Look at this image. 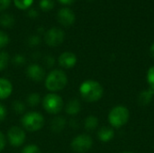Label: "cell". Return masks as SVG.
Here are the masks:
<instances>
[{
	"label": "cell",
	"mask_w": 154,
	"mask_h": 153,
	"mask_svg": "<svg viewBox=\"0 0 154 153\" xmlns=\"http://www.w3.org/2000/svg\"><path fill=\"white\" fill-rule=\"evenodd\" d=\"M79 92L82 98L89 103L98 101L104 93L103 87L95 80H86L79 87Z\"/></svg>",
	"instance_id": "1"
},
{
	"label": "cell",
	"mask_w": 154,
	"mask_h": 153,
	"mask_svg": "<svg viewBox=\"0 0 154 153\" xmlns=\"http://www.w3.org/2000/svg\"><path fill=\"white\" fill-rule=\"evenodd\" d=\"M68 82L66 74L60 69L52 70L47 77L45 81V86L48 90L59 91L63 89Z\"/></svg>",
	"instance_id": "2"
},
{
	"label": "cell",
	"mask_w": 154,
	"mask_h": 153,
	"mask_svg": "<svg viewBox=\"0 0 154 153\" xmlns=\"http://www.w3.org/2000/svg\"><path fill=\"white\" fill-rule=\"evenodd\" d=\"M129 116V110L125 106H117L110 111L108 115V121L112 126L116 128H120L127 124Z\"/></svg>",
	"instance_id": "3"
},
{
	"label": "cell",
	"mask_w": 154,
	"mask_h": 153,
	"mask_svg": "<svg viewBox=\"0 0 154 153\" xmlns=\"http://www.w3.org/2000/svg\"><path fill=\"white\" fill-rule=\"evenodd\" d=\"M22 124L23 127L29 132H36L42 128L44 124V119L41 114L31 112L23 116Z\"/></svg>",
	"instance_id": "4"
},
{
	"label": "cell",
	"mask_w": 154,
	"mask_h": 153,
	"mask_svg": "<svg viewBox=\"0 0 154 153\" xmlns=\"http://www.w3.org/2000/svg\"><path fill=\"white\" fill-rule=\"evenodd\" d=\"M42 106L48 113L55 115L61 111L63 107V101L61 97L56 94H48L43 98Z\"/></svg>",
	"instance_id": "5"
},
{
	"label": "cell",
	"mask_w": 154,
	"mask_h": 153,
	"mask_svg": "<svg viewBox=\"0 0 154 153\" xmlns=\"http://www.w3.org/2000/svg\"><path fill=\"white\" fill-rule=\"evenodd\" d=\"M93 145V140L89 135L80 134L71 142V148L75 152L84 153L88 151Z\"/></svg>",
	"instance_id": "6"
},
{
	"label": "cell",
	"mask_w": 154,
	"mask_h": 153,
	"mask_svg": "<svg viewBox=\"0 0 154 153\" xmlns=\"http://www.w3.org/2000/svg\"><path fill=\"white\" fill-rule=\"evenodd\" d=\"M65 34L61 29L51 28L45 34V41L48 45L55 47L62 43Z\"/></svg>",
	"instance_id": "7"
},
{
	"label": "cell",
	"mask_w": 154,
	"mask_h": 153,
	"mask_svg": "<svg viewBox=\"0 0 154 153\" xmlns=\"http://www.w3.org/2000/svg\"><path fill=\"white\" fill-rule=\"evenodd\" d=\"M7 137L11 145L14 147H18L23 143L25 140V133L20 127L14 126L9 129Z\"/></svg>",
	"instance_id": "8"
},
{
	"label": "cell",
	"mask_w": 154,
	"mask_h": 153,
	"mask_svg": "<svg viewBox=\"0 0 154 153\" xmlns=\"http://www.w3.org/2000/svg\"><path fill=\"white\" fill-rule=\"evenodd\" d=\"M57 20L64 26H70L75 22V14L69 8H62L57 14Z\"/></svg>",
	"instance_id": "9"
},
{
	"label": "cell",
	"mask_w": 154,
	"mask_h": 153,
	"mask_svg": "<svg viewBox=\"0 0 154 153\" xmlns=\"http://www.w3.org/2000/svg\"><path fill=\"white\" fill-rule=\"evenodd\" d=\"M26 73H27V76L34 81L42 80L44 78V75H45L44 69L37 64L30 65L26 69Z\"/></svg>",
	"instance_id": "10"
},
{
	"label": "cell",
	"mask_w": 154,
	"mask_h": 153,
	"mask_svg": "<svg viewBox=\"0 0 154 153\" xmlns=\"http://www.w3.org/2000/svg\"><path fill=\"white\" fill-rule=\"evenodd\" d=\"M77 62V57L74 53L69 52V51H66L63 52L60 58H59V63L62 68L65 69H70L73 68L75 66Z\"/></svg>",
	"instance_id": "11"
},
{
	"label": "cell",
	"mask_w": 154,
	"mask_h": 153,
	"mask_svg": "<svg viewBox=\"0 0 154 153\" xmlns=\"http://www.w3.org/2000/svg\"><path fill=\"white\" fill-rule=\"evenodd\" d=\"M13 90L12 84L6 78H0V99L7 98Z\"/></svg>",
	"instance_id": "12"
},
{
	"label": "cell",
	"mask_w": 154,
	"mask_h": 153,
	"mask_svg": "<svg viewBox=\"0 0 154 153\" xmlns=\"http://www.w3.org/2000/svg\"><path fill=\"white\" fill-rule=\"evenodd\" d=\"M154 90L152 88H149V90H144L142 93H140L138 96V103L141 106H147L149 105L153 97Z\"/></svg>",
	"instance_id": "13"
},
{
	"label": "cell",
	"mask_w": 154,
	"mask_h": 153,
	"mask_svg": "<svg viewBox=\"0 0 154 153\" xmlns=\"http://www.w3.org/2000/svg\"><path fill=\"white\" fill-rule=\"evenodd\" d=\"M97 136L99 138L100 141L104 142H107L109 141H111L114 136H115V133L111 128L108 127H102L98 133H97Z\"/></svg>",
	"instance_id": "14"
},
{
	"label": "cell",
	"mask_w": 154,
	"mask_h": 153,
	"mask_svg": "<svg viewBox=\"0 0 154 153\" xmlns=\"http://www.w3.org/2000/svg\"><path fill=\"white\" fill-rule=\"evenodd\" d=\"M79 111H80V103L77 99L70 100L66 106V112L69 115H77Z\"/></svg>",
	"instance_id": "15"
},
{
	"label": "cell",
	"mask_w": 154,
	"mask_h": 153,
	"mask_svg": "<svg viewBox=\"0 0 154 153\" xmlns=\"http://www.w3.org/2000/svg\"><path fill=\"white\" fill-rule=\"evenodd\" d=\"M65 126V119L62 117H56L51 122V129L53 132L60 133Z\"/></svg>",
	"instance_id": "16"
},
{
	"label": "cell",
	"mask_w": 154,
	"mask_h": 153,
	"mask_svg": "<svg viewBox=\"0 0 154 153\" xmlns=\"http://www.w3.org/2000/svg\"><path fill=\"white\" fill-rule=\"evenodd\" d=\"M98 124V119L94 115H89L85 120V128L88 131H93L97 127Z\"/></svg>",
	"instance_id": "17"
},
{
	"label": "cell",
	"mask_w": 154,
	"mask_h": 153,
	"mask_svg": "<svg viewBox=\"0 0 154 153\" xmlns=\"http://www.w3.org/2000/svg\"><path fill=\"white\" fill-rule=\"evenodd\" d=\"M0 23L5 27H11L14 23V18L10 14H3L0 18Z\"/></svg>",
	"instance_id": "18"
},
{
	"label": "cell",
	"mask_w": 154,
	"mask_h": 153,
	"mask_svg": "<svg viewBox=\"0 0 154 153\" xmlns=\"http://www.w3.org/2000/svg\"><path fill=\"white\" fill-rule=\"evenodd\" d=\"M9 60V55L5 51H0V70H3L6 68Z\"/></svg>",
	"instance_id": "19"
},
{
	"label": "cell",
	"mask_w": 154,
	"mask_h": 153,
	"mask_svg": "<svg viewBox=\"0 0 154 153\" xmlns=\"http://www.w3.org/2000/svg\"><path fill=\"white\" fill-rule=\"evenodd\" d=\"M14 5L20 9H27L33 2V0H14Z\"/></svg>",
	"instance_id": "20"
},
{
	"label": "cell",
	"mask_w": 154,
	"mask_h": 153,
	"mask_svg": "<svg viewBox=\"0 0 154 153\" xmlns=\"http://www.w3.org/2000/svg\"><path fill=\"white\" fill-rule=\"evenodd\" d=\"M40 6L43 11H49L54 7V1L53 0H41Z\"/></svg>",
	"instance_id": "21"
},
{
	"label": "cell",
	"mask_w": 154,
	"mask_h": 153,
	"mask_svg": "<svg viewBox=\"0 0 154 153\" xmlns=\"http://www.w3.org/2000/svg\"><path fill=\"white\" fill-rule=\"evenodd\" d=\"M27 102L31 106H35L39 104L40 102V96L38 94H31L28 97H27Z\"/></svg>",
	"instance_id": "22"
},
{
	"label": "cell",
	"mask_w": 154,
	"mask_h": 153,
	"mask_svg": "<svg viewBox=\"0 0 154 153\" xmlns=\"http://www.w3.org/2000/svg\"><path fill=\"white\" fill-rule=\"evenodd\" d=\"M147 82L150 86V88L154 90V66L151 67L147 72Z\"/></svg>",
	"instance_id": "23"
},
{
	"label": "cell",
	"mask_w": 154,
	"mask_h": 153,
	"mask_svg": "<svg viewBox=\"0 0 154 153\" xmlns=\"http://www.w3.org/2000/svg\"><path fill=\"white\" fill-rule=\"evenodd\" d=\"M21 153H41V151L38 146L34 144H30L25 146Z\"/></svg>",
	"instance_id": "24"
},
{
	"label": "cell",
	"mask_w": 154,
	"mask_h": 153,
	"mask_svg": "<svg viewBox=\"0 0 154 153\" xmlns=\"http://www.w3.org/2000/svg\"><path fill=\"white\" fill-rule=\"evenodd\" d=\"M8 42H9L8 35L5 32L0 31V48H3V47L6 46L8 44Z\"/></svg>",
	"instance_id": "25"
},
{
	"label": "cell",
	"mask_w": 154,
	"mask_h": 153,
	"mask_svg": "<svg viewBox=\"0 0 154 153\" xmlns=\"http://www.w3.org/2000/svg\"><path fill=\"white\" fill-rule=\"evenodd\" d=\"M13 108H14V110L16 112V113H18V114H21V113H23V111H24V105L22 103V102H20V101H15V102H14V104H13Z\"/></svg>",
	"instance_id": "26"
},
{
	"label": "cell",
	"mask_w": 154,
	"mask_h": 153,
	"mask_svg": "<svg viewBox=\"0 0 154 153\" xmlns=\"http://www.w3.org/2000/svg\"><path fill=\"white\" fill-rule=\"evenodd\" d=\"M6 114H7V112H6V109H5V106L0 103V122L5 119Z\"/></svg>",
	"instance_id": "27"
},
{
	"label": "cell",
	"mask_w": 154,
	"mask_h": 153,
	"mask_svg": "<svg viewBox=\"0 0 154 153\" xmlns=\"http://www.w3.org/2000/svg\"><path fill=\"white\" fill-rule=\"evenodd\" d=\"M13 62L16 65H21V64H23L24 63V58L22 56V55H16L14 60H13Z\"/></svg>",
	"instance_id": "28"
},
{
	"label": "cell",
	"mask_w": 154,
	"mask_h": 153,
	"mask_svg": "<svg viewBox=\"0 0 154 153\" xmlns=\"http://www.w3.org/2000/svg\"><path fill=\"white\" fill-rule=\"evenodd\" d=\"M11 3V0H0V11L5 10L7 7H9Z\"/></svg>",
	"instance_id": "29"
},
{
	"label": "cell",
	"mask_w": 154,
	"mask_h": 153,
	"mask_svg": "<svg viewBox=\"0 0 154 153\" xmlns=\"http://www.w3.org/2000/svg\"><path fill=\"white\" fill-rule=\"evenodd\" d=\"M39 42H40V39L37 36H32L29 40V43L31 45H37L39 44Z\"/></svg>",
	"instance_id": "30"
},
{
	"label": "cell",
	"mask_w": 154,
	"mask_h": 153,
	"mask_svg": "<svg viewBox=\"0 0 154 153\" xmlns=\"http://www.w3.org/2000/svg\"><path fill=\"white\" fill-rule=\"evenodd\" d=\"M5 138L4 134L0 132V151L5 148Z\"/></svg>",
	"instance_id": "31"
},
{
	"label": "cell",
	"mask_w": 154,
	"mask_h": 153,
	"mask_svg": "<svg viewBox=\"0 0 154 153\" xmlns=\"http://www.w3.org/2000/svg\"><path fill=\"white\" fill-rule=\"evenodd\" d=\"M61 4H64V5H70L72 4L75 0H59Z\"/></svg>",
	"instance_id": "32"
},
{
	"label": "cell",
	"mask_w": 154,
	"mask_h": 153,
	"mask_svg": "<svg viewBox=\"0 0 154 153\" xmlns=\"http://www.w3.org/2000/svg\"><path fill=\"white\" fill-rule=\"evenodd\" d=\"M151 54H152V56L154 58V42L152 43V47H151Z\"/></svg>",
	"instance_id": "33"
},
{
	"label": "cell",
	"mask_w": 154,
	"mask_h": 153,
	"mask_svg": "<svg viewBox=\"0 0 154 153\" xmlns=\"http://www.w3.org/2000/svg\"><path fill=\"white\" fill-rule=\"evenodd\" d=\"M122 153H134V152H131V151H124V152Z\"/></svg>",
	"instance_id": "34"
}]
</instances>
